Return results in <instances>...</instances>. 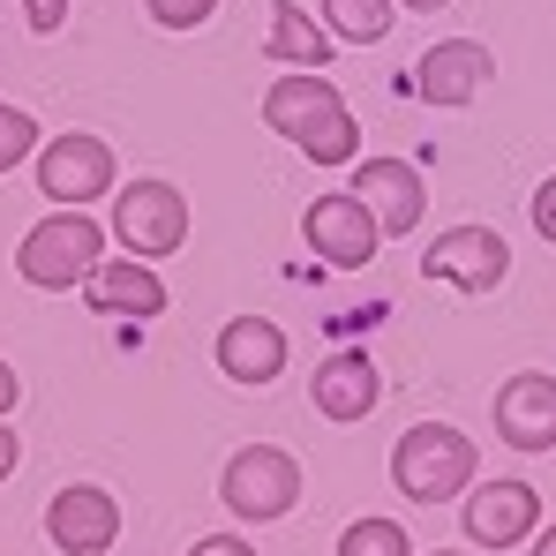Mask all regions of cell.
I'll return each mask as SVG.
<instances>
[{
  "label": "cell",
  "instance_id": "cell-18",
  "mask_svg": "<svg viewBox=\"0 0 556 556\" xmlns=\"http://www.w3.org/2000/svg\"><path fill=\"white\" fill-rule=\"evenodd\" d=\"M399 23V0H324V30L346 46H383Z\"/></svg>",
  "mask_w": 556,
  "mask_h": 556
},
{
  "label": "cell",
  "instance_id": "cell-23",
  "mask_svg": "<svg viewBox=\"0 0 556 556\" xmlns=\"http://www.w3.org/2000/svg\"><path fill=\"white\" fill-rule=\"evenodd\" d=\"M188 556H256V542H241V534H203Z\"/></svg>",
  "mask_w": 556,
  "mask_h": 556
},
{
  "label": "cell",
  "instance_id": "cell-14",
  "mask_svg": "<svg viewBox=\"0 0 556 556\" xmlns=\"http://www.w3.org/2000/svg\"><path fill=\"white\" fill-rule=\"evenodd\" d=\"M84 301H91L98 316L151 324V316H166V278H159V264H143V256H105V264L84 278Z\"/></svg>",
  "mask_w": 556,
  "mask_h": 556
},
{
  "label": "cell",
  "instance_id": "cell-8",
  "mask_svg": "<svg viewBox=\"0 0 556 556\" xmlns=\"http://www.w3.org/2000/svg\"><path fill=\"white\" fill-rule=\"evenodd\" d=\"M301 241H308L331 271H362L376 256V241H383V226H376V211L354 188H331V195H316V203L301 211Z\"/></svg>",
  "mask_w": 556,
  "mask_h": 556
},
{
  "label": "cell",
  "instance_id": "cell-21",
  "mask_svg": "<svg viewBox=\"0 0 556 556\" xmlns=\"http://www.w3.org/2000/svg\"><path fill=\"white\" fill-rule=\"evenodd\" d=\"M151 8V23H166V30H203L211 15H218V0H143Z\"/></svg>",
  "mask_w": 556,
  "mask_h": 556
},
{
  "label": "cell",
  "instance_id": "cell-29",
  "mask_svg": "<svg viewBox=\"0 0 556 556\" xmlns=\"http://www.w3.org/2000/svg\"><path fill=\"white\" fill-rule=\"evenodd\" d=\"M429 556H473V549H429Z\"/></svg>",
  "mask_w": 556,
  "mask_h": 556
},
{
  "label": "cell",
  "instance_id": "cell-15",
  "mask_svg": "<svg viewBox=\"0 0 556 556\" xmlns=\"http://www.w3.org/2000/svg\"><path fill=\"white\" fill-rule=\"evenodd\" d=\"M218 369L233 376V383H249V391L278 383V369H286V331H278L271 316H233V324H218Z\"/></svg>",
  "mask_w": 556,
  "mask_h": 556
},
{
  "label": "cell",
  "instance_id": "cell-28",
  "mask_svg": "<svg viewBox=\"0 0 556 556\" xmlns=\"http://www.w3.org/2000/svg\"><path fill=\"white\" fill-rule=\"evenodd\" d=\"M399 8H414V15H437V8H452V0H399Z\"/></svg>",
  "mask_w": 556,
  "mask_h": 556
},
{
  "label": "cell",
  "instance_id": "cell-16",
  "mask_svg": "<svg viewBox=\"0 0 556 556\" xmlns=\"http://www.w3.org/2000/svg\"><path fill=\"white\" fill-rule=\"evenodd\" d=\"M308 399H316V414L324 421H369L376 414V399H383V376H376L369 354H331L324 369L308 376Z\"/></svg>",
  "mask_w": 556,
  "mask_h": 556
},
{
  "label": "cell",
  "instance_id": "cell-13",
  "mask_svg": "<svg viewBox=\"0 0 556 556\" xmlns=\"http://www.w3.org/2000/svg\"><path fill=\"white\" fill-rule=\"evenodd\" d=\"M354 195L376 211L383 233H414L421 211H429V181L406 159H354Z\"/></svg>",
  "mask_w": 556,
  "mask_h": 556
},
{
  "label": "cell",
  "instance_id": "cell-9",
  "mask_svg": "<svg viewBox=\"0 0 556 556\" xmlns=\"http://www.w3.org/2000/svg\"><path fill=\"white\" fill-rule=\"evenodd\" d=\"M46 542L61 556H105L121 542V496L98 489V481L53 489V504H46Z\"/></svg>",
  "mask_w": 556,
  "mask_h": 556
},
{
  "label": "cell",
  "instance_id": "cell-11",
  "mask_svg": "<svg viewBox=\"0 0 556 556\" xmlns=\"http://www.w3.org/2000/svg\"><path fill=\"white\" fill-rule=\"evenodd\" d=\"M489 68H496V61H489L481 38H444V46H429V53L414 61V91H421V105H437V113H459V105L481 98Z\"/></svg>",
  "mask_w": 556,
  "mask_h": 556
},
{
  "label": "cell",
  "instance_id": "cell-20",
  "mask_svg": "<svg viewBox=\"0 0 556 556\" xmlns=\"http://www.w3.org/2000/svg\"><path fill=\"white\" fill-rule=\"evenodd\" d=\"M23 159H38V121L0 98V174H15Z\"/></svg>",
  "mask_w": 556,
  "mask_h": 556
},
{
  "label": "cell",
  "instance_id": "cell-17",
  "mask_svg": "<svg viewBox=\"0 0 556 556\" xmlns=\"http://www.w3.org/2000/svg\"><path fill=\"white\" fill-rule=\"evenodd\" d=\"M264 53H271L278 68H331V30H324L308 8L271 0V38H264Z\"/></svg>",
  "mask_w": 556,
  "mask_h": 556
},
{
  "label": "cell",
  "instance_id": "cell-24",
  "mask_svg": "<svg viewBox=\"0 0 556 556\" xmlns=\"http://www.w3.org/2000/svg\"><path fill=\"white\" fill-rule=\"evenodd\" d=\"M61 15H68V0H30V30H61Z\"/></svg>",
  "mask_w": 556,
  "mask_h": 556
},
{
  "label": "cell",
  "instance_id": "cell-1",
  "mask_svg": "<svg viewBox=\"0 0 556 556\" xmlns=\"http://www.w3.org/2000/svg\"><path fill=\"white\" fill-rule=\"evenodd\" d=\"M264 128H278L293 151H308V166H354L362 159V128H354L346 98L324 68H286L264 91Z\"/></svg>",
  "mask_w": 556,
  "mask_h": 556
},
{
  "label": "cell",
  "instance_id": "cell-25",
  "mask_svg": "<svg viewBox=\"0 0 556 556\" xmlns=\"http://www.w3.org/2000/svg\"><path fill=\"white\" fill-rule=\"evenodd\" d=\"M15 459H23V437H15V429H8V414H0V481L15 473Z\"/></svg>",
  "mask_w": 556,
  "mask_h": 556
},
{
  "label": "cell",
  "instance_id": "cell-10",
  "mask_svg": "<svg viewBox=\"0 0 556 556\" xmlns=\"http://www.w3.org/2000/svg\"><path fill=\"white\" fill-rule=\"evenodd\" d=\"M534 527H542L534 481H473L466 489V542L473 549H519V542H534Z\"/></svg>",
  "mask_w": 556,
  "mask_h": 556
},
{
  "label": "cell",
  "instance_id": "cell-12",
  "mask_svg": "<svg viewBox=\"0 0 556 556\" xmlns=\"http://www.w3.org/2000/svg\"><path fill=\"white\" fill-rule=\"evenodd\" d=\"M496 437L511 452H549L556 444V376L549 369H519L496 391Z\"/></svg>",
  "mask_w": 556,
  "mask_h": 556
},
{
  "label": "cell",
  "instance_id": "cell-5",
  "mask_svg": "<svg viewBox=\"0 0 556 556\" xmlns=\"http://www.w3.org/2000/svg\"><path fill=\"white\" fill-rule=\"evenodd\" d=\"M113 143L91 128H61L53 143H38V195L53 211H91L98 195H113Z\"/></svg>",
  "mask_w": 556,
  "mask_h": 556
},
{
  "label": "cell",
  "instance_id": "cell-22",
  "mask_svg": "<svg viewBox=\"0 0 556 556\" xmlns=\"http://www.w3.org/2000/svg\"><path fill=\"white\" fill-rule=\"evenodd\" d=\"M527 218H534V233H542V241L556 249V174H549L542 188H534V203H527Z\"/></svg>",
  "mask_w": 556,
  "mask_h": 556
},
{
  "label": "cell",
  "instance_id": "cell-2",
  "mask_svg": "<svg viewBox=\"0 0 556 556\" xmlns=\"http://www.w3.org/2000/svg\"><path fill=\"white\" fill-rule=\"evenodd\" d=\"M473 437L452 429V421H414L399 444H391V489L406 496V504H452L473 489Z\"/></svg>",
  "mask_w": 556,
  "mask_h": 556
},
{
  "label": "cell",
  "instance_id": "cell-19",
  "mask_svg": "<svg viewBox=\"0 0 556 556\" xmlns=\"http://www.w3.org/2000/svg\"><path fill=\"white\" fill-rule=\"evenodd\" d=\"M339 556H414V534L399 519H354L339 534Z\"/></svg>",
  "mask_w": 556,
  "mask_h": 556
},
{
  "label": "cell",
  "instance_id": "cell-7",
  "mask_svg": "<svg viewBox=\"0 0 556 556\" xmlns=\"http://www.w3.org/2000/svg\"><path fill=\"white\" fill-rule=\"evenodd\" d=\"M421 278L459 286L466 301H481V293H496V286L511 278V249H504L496 226H452V233H437V241L421 249Z\"/></svg>",
  "mask_w": 556,
  "mask_h": 556
},
{
  "label": "cell",
  "instance_id": "cell-26",
  "mask_svg": "<svg viewBox=\"0 0 556 556\" xmlns=\"http://www.w3.org/2000/svg\"><path fill=\"white\" fill-rule=\"evenodd\" d=\"M15 399H23V376L0 362V414H15Z\"/></svg>",
  "mask_w": 556,
  "mask_h": 556
},
{
  "label": "cell",
  "instance_id": "cell-4",
  "mask_svg": "<svg viewBox=\"0 0 556 556\" xmlns=\"http://www.w3.org/2000/svg\"><path fill=\"white\" fill-rule=\"evenodd\" d=\"M218 496H226L233 519L271 527V519H286V511L301 504V459L278 452V444H241V452L226 459V473H218Z\"/></svg>",
  "mask_w": 556,
  "mask_h": 556
},
{
  "label": "cell",
  "instance_id": "cell-6",
  "mask_svg": "<svg viewBox=\"0 0 556 556\" xmlns=\"http://www.w3.org/2000/svg\"><path fill=\"white\" fill-rule=\"evenodd\" d=\"M113 241H121V256H143V264L174 256L188 241V195L174 181L113 188Z\"/></svg>",
  "mask_w": 556,
  "mask_h": 556
},
{
  "label": "cell",
  "instance_id": "cell-3",
  "mask_svg": "<svg viewBox=\"0 0 556 556\" xmlns=\"http://www.w3.org/2000/svg\"><path fill=\"white\" fill-rule=\"evenodd\" d=\"M98 264H105V226H98L91 211H53V218H38V226L23 233V249H15V278L38 286V293H68V286H84Z\"/></svg>",
  "mask_w": 556,
  "mask_h": 556
},
{
  "label": "cell",
  "instance_id": "cell-27",
  "mask_svg": "<svg viewBox=\"0 0 556 556\" xmlns=\"http://www.w3.org/2000/svg\"><path fill=\"white\" fill-rule=\"evenodd\" d=\"M527 556H556V527H534V549Z\"/></svg>",
  "mask_w": 556,
  "mask_h": 556
}]
</instances>
